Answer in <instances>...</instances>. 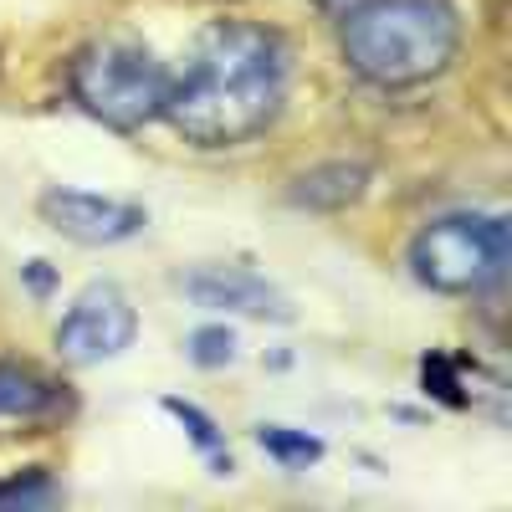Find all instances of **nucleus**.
Listing matches in <instances>:
<instances>
[{"mask_svg": "<svg viewBox=\"0 0 512 512\" xmlns=\"http://www.w3.org/2000/svg\"><path fill=\"white\" fill-rule=\"evenodd\" d=\"M287 103V47L256 21H216L169 77V128L195 149H236L267 134Z\"/></svg>", "mask_w": 512, "mask_h": 512, "instance_id": "nucleus-1", "label": "nucleus"}, {"mask_svg": "<svg viewBox=\"0 0 512 512\" xmlns=\"http://www.w3.org/2000/svg\"><path fill=\"white\" fill-rule=\"evenodd\" d=\"M344 62L374 88H415L451 67L461 16L446 0H359L344 11Z\"/></svg>", "mask_w": 512, "mask_h": 512, "instance_id": "nucleus-2", "label": "nucleus"}, {"mask_svg": "<svg viewBox=\"0 0 512 512\" xmlns=\"http://www.w3.org/2000/svg\"><path fill=\"white\" fill-rule=\"evenodd\" d=\"M169 72L164 62L134 36H103L72 57V98L98 123L134 134L164 113Z\"/></svg>", "mask_w": 512, "mask_h": 512, "instance_id": "nucleus-3", "label": "nucleus"}, {"mask_svg": "<svg viewBox=\"0 0 512 512\" xmlns=\"http://www.w3.org/2000/svg\"><path fill=\"white\" fill-rule=\"evenodd\" d=\"M507 256H512L507 216H477L472 210V216H441L420 226V236L410 241V272L431 292L472 297L502 282Z\"/></svg>", "mask_w": 512, "mask_h": 512, "instance_id": "nucleus-4", "label": "nucleus"}, {"mask_svg": "<svg viewBox=\"0 0 512 512\" xmlns=\"http://www.w3.org/2000/svg\"><path fill=\"white\" fill-rule=\"evenodd\" d=\"M139 338V313L128 303V292L118 282H93L72 297V308L62 313L57 323V359L72 364V369H93V364H108L118 354L134 349Z\"/></svg>", "mask_w": 512, "mask_h": 512, "instance_id": "nucleus-5", "label": "nucleus"}, {"mask_svg": "<svg viewBox=\"0 0 512 512\" xmlns=\"http://www.w3.org/2000/svg\"><path fill=\"white\" fill-rule=\"evenodd\" d=\"M41 221H47L57 236L77 241V246H118L128 236H139L149 226L144 205L118 200V195H93V190H47L36 200Z\"/></svg>", "mask_w": 512, "mask_h": 512, "instance_id": "nucleus-6", "label": "nucleus"}, {"mask_svg": "<svg viewBox=\"0 0 512 512\" xmlns=\"http://www.w3.org/2000/svg\"><path fill=\"white\" fill-rule=\"evenodd\" d=\"M185 297L205 313H236V318H262V323H292L287 292L272 287L251 267H200L185 277Z\"/></svg>", "mask_w": 512, "mask_h": 512, "instance_id": "nucleus-7", "label": "nucleus"}, {"mask_svg": "<svg viewBox=\"0 0 512 512\" xmlns=\"http://www.w3.org/2000/svg\"><path fill=\"white\" fill-rule=\"evenodd\" d=\"M364 190H369V164H359V159H328V164L303 169V175L287 185V200L297 210H344V205L364 200Z\"/></svg>", "mask_w": 512, "mask_h": 512, "instance_id": "nucleus-8", "label": "nucleus"}, {"mask_svg": "<svg viewBox=\"0 0 512 512\" xmlns=\"http://www.w3.org/2000/svg\"><path fill=\"white\" fill-rule=\"evenodd\" d=\"M57 390L36 369H21V364H0V420H26V415H41L52 410Z\"/></svg>", "mask_w": 512, "mask_h": 512, "instance_id": "nucleus-9", "label": "nucleus"}, {"mask_svg": "<svg viewBox=\"0 0 512 512\" xmlns=\"http://www.w3.org/2000/svg\"><path fill=\"white\" fill-rule=\"evenodd\" d=\"M256 446L282 466H313L323 456V441L308 436V431H292V425H262V431H256Z\"/></svg>", "mask_w": 512, "mask_h": 512, "instance_id": "nucleus-10", "label": "nucleus"}, {"mask_svg": "<svg viewBox=\"0 0 512 512\" xmlns=\"http://www.w3.org/2000/svg\"><path fill=\"white\" fill-rule=\"evenodd\" d=\"M190 359H195L200 369H221V364H231V359H236V333L221 328V323L195 328V333H190Z\"/></svg>", "mask_w": 512, "mask_h": 512, "instance_id": "nucleus-11", "label": "nucleus"}, {"mask_svg": "<svg viewBox=\"0 0 512 512\" xmlns=\"http://www.w3.org/2000/svg\"><path fill=\"white\" fill-rule=\"evenodd\" d=\"M164 410L185 425L190 441H195L200 451H221V431H216V420H210L205 410H195V405H185V400H164Z\"/></svg>", "mask_w": 512, "mask_h": 512, "instance_id": "nucleus-12", "label": "nucleus"}, {"mask_svg": "<svg viewBox=\"0 0 512 512\" xmlns=\"http://www.w3.org/2000/svg\"><path fill=\"white\" fill-rule=\"evenodd\" d=\"M47 502H57V487L47 477H26V482L0 487V507H47Z\"/></svg>", "mask_w": 512, "mask_h": 512, "instance_id": "nucleus-13", "label": "nucleus"}]
</instances>
